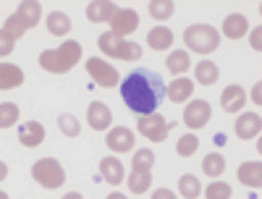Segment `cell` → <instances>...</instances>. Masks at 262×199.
<instances>
[{
	"instance_id": "cell-1",
	"label": "cell",
	"mask_w": 262,
	"mask_h": 199,
	"mask_svg": "<svg viewBox=\"0 0 262 199\" xmlns=\"http://www.w3.org/2000/svg\"><path fill=\"white\" fill-rule=\"evenodd\" d=\"M121 97L126 102L128 110H134L137 116H149L163 105L165 100V84L163 79L149 71V69H139L134 74H128L126 81L121 84Z\"/></svg>"
},
{
	"instance_id": "cell-2",
	"label": "cell",
	"mask_w": 262,
	"mask_h": 199,
	"mask_svg": "<svg viewBox=\"0 0 262 199\" xmlns=\"http://www.w3.org/2000/svg\"><path fill=\"white\" fill-rule=\"evenodd\" d=\"M81 60V45L76 39H66L60 48L39 53V65L48 74H69L74 71V65Z\"/></svg>"
},
{
	"instance_id": "cell-3",
	"label": "cell",
	"mask_w": 262,
	"mask_h": 199,
	"mask_svg": "<svg viewBox=\"0 0 262 199\" xmlns=\"http://www.w3.org/2000/svg\"><path fill=\"white\" fill-rule=\"evenodd\" d=\"M39 16H42V6L37 3V0H24V3H18L16 13H11L6 18V27L3 29L13 39H18V37H24L32 27L39 24Z\"/></svg>"
},
{
	"instance_id": "cell-4",
	"label": "cell",
	"mask_w": 262,
	"mask_h": 199,
	"mask_svg": "<svg viewBox=\"0 0 262 199\" xmlns=\"http://www.w3.org/2000/svg\"><path fill=\"white\" fill-rule=\"evenodd\" d=\"M184 42L191 53H200V55H207L212 50H217L221 45V32L210 24H191L186 32H184Z\"/></svg>"
},
{
	"instance_id": "cell-5",
	"label": "cell",
	"mask_w": 262,
	"mask_h": 199,
	"mask_svg": "<svg viewBox=\"0 0 262 199\" xmlns=\"http://www.w3.org/2000/svg\"><path fill=\"white\" fill-rule=\"evenodd\" d=\"M97 48H100V53H105L107 58H116V60H139L142 58V45H137V42H126V39L116 37L113 32L100 34Z\"/></svg>"
},
{
	"instance_id": "cell-6",
	"label": "cell",
	"mask_w": 262,
	"mask_h": 199,
	"mask_svg": "<svg viewBox=\"0 0 262 199\" xmlns=\"http://www.w3.org/2000/svg\"><path fill=\"white\" fill-rule=\"evenodd\" d=\"M32 179L42 189H60L63 181H66V170L55 158H42L32 165Z\"/></svg>"
},
{
	"instance_id": "cell-7",
	"label": "cell",
	"mask_w": 262,
	"mask_h": 199,
	"mask_svg": "<svg viewBox=\"0 0 262 199\" xmlns=\"http://www.w3.org/2000/svg\"><path fill=\"white\" fill-rule=\"evenodd\" d=\"M86 74L92 76V81H95V84L105 86V90H113V86H118V84H121L118 71L113 69L111 63H105L102 58H90V60H86Z\"/></svg>"
},
{
	"instance_id": "cell-8",
	"label": "cell",
	"mask_w": 262,
	"mask_h": 199,
	"mask_svg": "<svg viewBox=\"0 0 262 199\" xmlns=\"http://www.w3.org/2000/svg\"><path fill=\"white\" fill-rule=\"evenodd\" d=\"M212 118V107L207 100H189V105L184 107V123L189 131H200L210 123Z\"/></svg>"
},
{
	"instance_id": "cell-9",
	"label": "cell",
	"mask_w": 262,
	"mask_h": 199,
	"mask_svg": "<svg viewBox=\"0 0 262 199\" xmlns=\"http://www.w3.org/2000/svg\"><path fill=\"white\" fill-rule=\"evenodd\" d=\"M170 121H165L163 116L158 113H149V116H139L137 121V128H139V134L147 137L149 142H163L168 137V131H170Z\"/></svg>"
},
{
	"instance_id": "cell-10",
	"label": "cell",
	"mask_w": 262,
	"mask_h": 199,
	"mask_svg": "<svg viewBox=\"0 0 262 199\" xmlns=\"http://www.w3.org/2000/svg\"><path fill=\"white\" fill-rule=\"evenodd\" d=\"M139 29V13L134 8H118L116 16L111 18V32L116 37H128V34H134Z\"/></svg>"
},
{
	"instance_id": "cell-11",
	"label": "cell",
	"mask_w": 262,
	"mask_h": 199,
	"mask_svg": "<svg viewBox=\"0 0 262 199\" xmlns=\"http://www.w3.org/2000/svg\"><path fill=\"white\" fill-rule=\"evenodd\" d=\"M134 142H137L134 131L126 128V126H113L105 137V144L111 152H131L134 149Z\"/></svg>"
},
{
	"instance_id": "cell-12",
	"label": "cell",
	"mask_w": 262,
	"mask_h": 199,
	"mask_svg": "<svg viewBox=\"0 0 262 199\" xmlns=\"http://www.w3.org/2000/svg\"><path fill=\"white\" fill-rule=\"evenodd\" d=\"M86 123L95 131H111L113 128V113L105 102H92L86 107Z\"/></svg>"
},
{
	"instance_id": "cell-13",
	"label": "cell",
	"mask_w": 262,
	"mask_h": 199,
	"mask_svg": "<svg viewBox=\"0 0 262 199\" xmlns=\"http://www.w3.org/2000/svg\"><path fill=\"white\" fill-rule=\"evenodd\" d=\"M247 105V92H244V86H238V84H228L223 95H221V107L226 110L228 116L233 113H242Z\"/></svg>"
},
{
	"instance_id": "cell-14",
	"label": "cell",
	"mask_w": 262,
	"mask_h": 199,
	"mask_svg": "<svg viewBox=\"0 0 262 199\" xmlns=\"http://www.w3.org/2000/svg\"><path fill=\"white\" fill-rule=\"evenodd\" d=\"M259 131H262V116L259 113H242L236 118V137L238 139L249 142V139L259 137Z\"/></svg>"
},
{
	"instance_id": "cell-15",
	"label": "cell",
	"mask_w": 262,
	"mask_h": 199,
	"mask_svg": "<svg viewBox=\"0 0 262 199\" xmlns=\"http://www.w3.org/2000/svg\"><path fill=\"white\" fill-rule=\"evenodd\" d=\"M45 126H42L39 121H27V123H21V128H18V142H21V147H29V149H34V147H39L42 142H45Z\"/></svg>"
},
{
	"instance_id": "cell-16",
	"label": "cell",
	"mask_w": 262,
	"mask_h": 199,
	"mask_svg": "<svg viewBox=\"0 0 262 199\" xmlns=\"http://www.w3.org/2000/svg\"><path fill=\"white\" fill-rule=\"evenodd\" d=\"M191 95H194V81H191V79H184V76H179L176 81H170V84L165 86V97H168L170 102H176V105L189 102Z\"/></svg>"
},
{
	"instance_id": "cell-17",
	"label": "cell",
	"mask_w": 262,
	"mask_h": 199,
	"mask_svg": "<svg viewBox=\"0 0 262 199\" xmlns=\"http://www.w3.org/2000/svg\"><path fill=\"white\" fill-rule=\"evenodd\" d=\"M100 175L111 184V186H118L121 181H126V170H123V163L118 158H102L100 160Z\"/></svg>"
},
{
	"instance_id": "cell-18",
	"label": "cell",
	"mask_w": 262,
	"mask_h": 199,
	"mask_svg": "<svg viewBox=\"0 0 262 199\" xmlns=\"http://www.w3.org/2000/svg\"><path fill=\"white\" fill-rule=\"evenodd\" d=\"M118 6L116 3H107V0H92L90 6H86V18L92 21V24H105V21H111L116 16Z\"/></svg>"
},
{
	"instance_id": "cell-19",
	"label": "cell",
	"mask_w": 262,
	"mask_h": 199,
	"mask_svg": "<svg viewBox=\"0 0 262 199\" xmlns=\"http://www.w3.org/2000/svg\"><path fill=\"white\" fill-rule=\"evenodd\" d=\"M238 181L247 189H259L262 186V163L259 160H249L238 165Z\"/></svg>"
},
{
	"instance_id": "cell-20",
	"label": "cell",
	"mask_w": 262,
	"mask_h": 199,
	"mask_svg": "<svg viewBox=\"0 0 262 199\" xmlns=\"http://www.w3.org/2000/svg\"><path fill=\"white\" fill-rule=\"evenodd\" d=\"M24 84V71L21 65H13V63H0V90L8 92V90H16V86Z\"/></svg>"
},
{
	"instance_id": "cell-21",
	"label": "cell",
	"mask_w": 262,
	"mask_h": 199,
	"mask_svg": "<svg viewBox=\"0 0 262 199\" xmlns=\"http://www.w3.org/2000/svg\"><path fill=\"white\" fill-rule=\"evenodd\" d=\"M247 32H249V21H247L244 13H231V16H226V21H223V34H226L228 39H242Z\"/></svg>"
},
{
	"instance_id": "cell-22",
	"label": "cell",
	"mask_w": 262,
	"mask_h": 199,
	"mask_svg": "<svg viewBox=\"0 0 262 199\" xmlns=\"http://www.w3.org/2000/svg\"><path fill=\"white\" fill-rule=\"evenodd\" d=\"M173 45V32L168 27H155L147 32V48L155 50V53H163Z\"/></svg>"
},
{
	"instance_id": "cell-23",
	"label": "cell",
	"mask_w": 262,
	"mask_h": 199,
	"mask_svg": "<svg viewBox=\"0 0 262 199\" xmlns=\"http://www.w3.org/2000/svg\"><path fill=\"white\" fill-rule=\"evenodd\" d=\"M45 24H48V32H50V34L66 37V34L71 32V16L63 13V11H50L48 18H45Z\"/></svg>"
},
{
	"instance_id": "cell-24",
	"label": "cell",
	"mask_w": 262,
	"mask_h": 199,
	"mask_svg": "<svg viewBox=\"0 0 262 199\" xmlns=\"http://www.w3.org/2000/svg\"><path fill=\"white\" fill-rule=\"evenodd\" d=\"M194 76H196V81H200V84L212 86L217 79H221V71H217V65L212 60H200V63L194 65Z\"/></svg>"
},
{
	"instance_id": "cell-25",
	"label": "cell",
	"mask_w": 262,
	"mask_h": 199,
	"mask_svg": "<svg viewBox=\"0 0 262 199\" xmlns=\"http://www.w3.org/2000/svg\"><path fill=\"white\" fill-rule=\"evenodd\" d=\"M202 170L207 179H221L226 173V158L221 152H210L207 158H202Z\"/></svg>"
},
{
	"instance_id": "cell-26",
	"label": "cell",
	"mask_w": 262,
	"mask_h": 199,
	"mask_svg": "<svg viewBox=\"0 0 262 199\" xmlns=\"http://www.w3.org/2000/svg\"><path fill=\"white\" fill-rule=\"evenodd\" d=\"M165 65H168V74L181 76V74H186V71H189L191 58H189V53H186V50H173V53H168Z\"/></svg>"
},
{
	"instance_id": "cell-27",
	"label": "cell",
	"mask_w": 262,
	"mask_h": 199,
	"mask_svg": "<svg viewBox=\"0 0 262 199\" xmlns=\"http://www.w3.org/2000/svg\"><path fill=\"white\" fill-rule=\"evenodd\" d=\"M179 194H181L184 199H196V196L202 194L200 179H196V175H191V173L181 175V179H179Z\"/></svg>"
},
{
	"instance_id": "cell-28",
	"label": "cell",
	"mask_w": 262,
	"mask_h": 199,
	"mask_svg": "<svg viewBox=\"0 0 262 199\" xmlns=\"http://www.w3.org/2000/svg\"><path fill=\"white\" fill-rule=\"evenodd\" d=\"M152 165H155V152L152 149H137L134 158H131V170L152 173Z\"/></svg>"
},
{
	"instance_id": "cell-29",
	"label": "cell",
	"mask_w": 262,
	"mask_h": 199,
	"mask_svg": "<svg viewBox=\"0 0 262 199\" xmlns=\"http://www.w3.org/2000/svg\"><path fill=\"white\" fill-rule=\"evenodd\" d=\"M126 184H128V191H131V194H144V191L152 186V173L131 170V173H128V179H126Z\"/></svg>"
},
{
	"instance_id": "cell-30",
	"label": "cell",
	"mask_w": 262,
	"mask_h": 199,
	"mask_svg": "<svg viewBox=\"0 0 262 199\" xmlns=\"http://www.w3.org/2000/svg\"><path fill=\"white\" fill-rule=\"evenodd\" d=\"M21 113L16 102H0V128H13L18 123Z\"/></svg>"
},
{
	"instance_id": "cell-31",
	"label": "cell",
	"mask_w": 262,
	"mask_h": 199,
	"mask_svg": "<svg viewBox=\"0 0 262 199\" xmlns=\"http://www.w3.org/2000/svg\"><path fill=\"white\" fill-rule=\"evenodd\" d=\"M147 11L155 21H168L173 16V11H176V6H173L170 0H152V3L147 6Z\"/></svg>"
},
{
	"instance_id": "cell-32",
	"label": "cell",
	"mask_w": 262,
	"mask_h": 199,
	"mask_svg": "<svg viewBox=\"0 0 262 199\" xmlns=\"http://www.w3.org/2000/svg\"><path fill=\"white\" fill-rule=\"evenodd\" d=\"M58 128H60V134H63V137L74 139V137H79L81 123L76 121V116H71V113H63V116H58Z\"/></svg>"
},
{
	"instance_id": "cell-33",
	"label": "cell",
	"mask_w": 262,
	"mask_h": 199,
	"mask_svg": "<svg viewBox=\"0 0 262 199\" xmlns=\"http://www.w3.org/2000/svg\"><path fill=\"white\" fill-rule=\"evenodd\" d=\"M196 149H200V137L191 134V131H189L186 137H181L179 144H176V154H179V158H191Z\"/></svg>"
},
{
	"instance_id": "cell-34",
	"label": "cell",
	"mask_w": 262,
	"mask_h": 199,
	"mask_svg": "<svg viewBox=\"0 0 262 199\" xmlns=\"http://www.w3.org/2000/svg\"><path fill=\"white\" fill-rule=\"evenodd\" d=\"M205 196H207V199H231V196H233V189H231L226 181H212V184L205 189Z\"/></svg>"
},
{
	"instance_id": "cell-35",
	"label": "cell",
	"mask_w": 262,
	"mask_h": 199,
	"mask_svg": "<svg viewBox=\"0 0 262 199\" xmlns=\"http://www.w3.org/2000/svg\"><path fill=\"white\" fill-rule=\"evenodd\" d=\"M13 48H16V39H13L6 29H0V58L11 55V53H13Z\"/></svg>"
},
{
	"instance_id": "cell-36",
	"label": "cell",
	"mask_w": 262,
	"mask_h": 199,
	"mask_svg": "<svg viewBox=\"0 0 262 199\" xmlns=\"http://www.w3.org/2000/svg\"><path fill=\"white\" fill-rule=\"evenodd\" d=\"M252 50H254V53L262 50V29H259V27L252 29Z\"/></svg>"
},
{
	"instance_id": "cell-37",
	"label": "cell",
	"mask_w": 262,
	"mask_h": 199,
	"mask_svg": "<svg viewBox=\"0 0 262 199\" xmlns=\"http://www.w3.org/2000/svg\"><path fill=\"white\" fill-rule=\"evenodd\" d=\"M152 199H176V194H173L170 189H155L152 191Z\"/></svg>"
},
{
	"instance_id": "cell-38",
	"label": "cell",
	"mask_w": 262,
	"mask_h": 199,
	"mask_svg": "<svg viewBox=\"0 0 262 199\" xmlns=\"http://www.w3.org/2000/svg\"><path fill=\"white\" fill-rule=\"evenodd\" d=\"M259 92H262V84H254V90H252V102H254V105L262 102V95H259Z\"/></svg>"
},
{
	"instance_id": "cell-39",
	"label": "cell",
	"mask_w": 262,
	"mask_h": 199,
	"mask_svg": "<svg viewBox=\"0 0 262 199\" xmlns=\"http://www.w3.org/2000/svg\"><path fill=\"white\" fill-rule=\"evenodd\" d=\"M6 179H8V165L0 160V181H6Z\"/></svg>"
},
{
	"instance_id": "cell-40",
	"label": "cell",
	"mask_w": 262,
	"mask_h": 199,
	"mask_svg": "<svg viewBox=\"0 0 262 199\" xmlns=\"http://www.w3.org/2000/svg\"><path fill=\"white\" fill-rule=\"evenodd\" d=\"M63 199H84V196H81V194H79V191H69V194H66V196H63Z\"/></svg>"
},
{
	"instance_id": "cell-41",
	"label": "cell",
	"mask_w": 262,
	"mask_h": 199,
	"mask_svg": "<svg viewBox=\"0 0 262 199\" xmlns=\"http://www.w3.org/2000/svg\"><path fill=\"white\" fill-rule=\"evenodd\" d=\"M107 199H126V194H121V191H113V194L107 196Z\"/></svg>"
},
{
	"instance_id": "cell-42",
	"label": "cell",
	"mask_w": 262,
	"mask_h": 199,
	"mask_svg": "<svg viewBox=\"0 0 262 199\" xmlns=\"http://www.w3.org/2000/svg\"><path fill=\"white\" fill-rule=\"evenodd\" d=\"M0 199H11V196H8L6 191H0Z\"/></svg>"
}]
</instances>
